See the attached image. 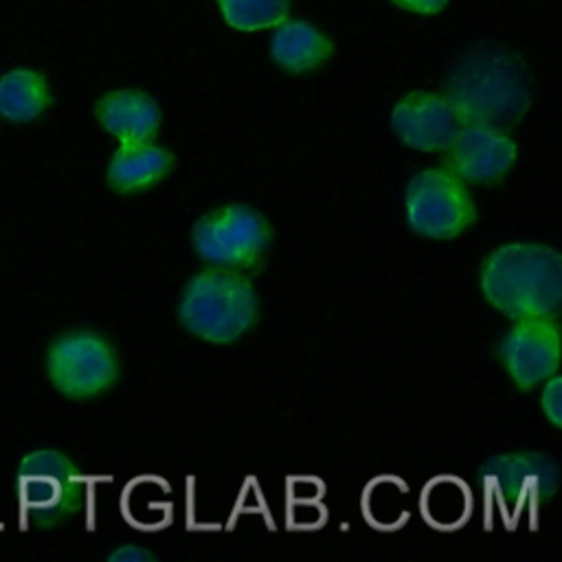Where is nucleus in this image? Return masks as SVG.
<instances>
[{
    "label": "nucleus",
    "instance_id": "nucleus-1",
    "mask_svg": "<svg viewBox=\"0 0 562 562\" xmlns=\"http://www.w3.org/2000/svg\"><path fill=\"white\" fill-rule=\"evenodd\" d=\"M446 101L468 125L512 127L529 108L525 66L512 53L470 50L450 72Z\"/></svg>",
    "mask_w": 562,
    "mask_h": 562
},
{
    "label": "nucleus",
    "instance_id": "nucleus-2",
    "mask_svg": "<svg viewBox=\"0 0 562 562\" xmlns=\"http://www.w3.org/2000/svg\"><path fill=\"white\" fill-rule=\"evenodd\" d=\"M487 301L512 318L551 316L562 299V259L540 244H509L490 255L483 268Z\"/></svg>",
    "mask_w": 562,
    "mask_h": 562
},
{
    "label": "nucleus",
    "instance_id": "nucleus-3",
    "mask_svg": "<svg viewBox=\"0 0 562 562\" xmlns=\"http://www.w3.org/2000/svg\"><path fill=\"white\" fill-rule=\"evenodd\" d=\"M257 310V294L244 277L228 268H211L189 281L180 321L198 338L231 342L252 327Z\"/></svg>",
    "mask_w": 562,
    "mask_h": 562
},
{
    "label": "nucleus",
    "instance_id": "nucleus-4",
    "mask_svg": "<svg viewBox=\"0 0 562 562\" xmlns=\"http://www.w3.org/2000/svg\"><path fill=\"white\" fill-rule=\"evenodd\" d=\"M406 217L417 233L446 239L472 224L474 204L461 178L446 169H428L408 182Z\"/></svg>",
    "mask_w": 562,
    "mask_h": 562
},
{
    "label": "nucleus",
    "instance_id": "nucleus-5",
    "mask_svg": "<svg viewBox=\"0 0 562 562\" xmlns=\"http://www.w3.org/2000/svg\"><path fill=\"white\" fill-rule=\"evenodd\" d=\"M263 217L241 204L206 213L193 228V244L202 259L215 268H244L255 263L268 246Z\"/></svg>",
    "mask_w": 562,
    "mask_h": 562
},
{
    "label": "nucleus",
    "instance_id": "nucleus-6",
    "mask_svg": "<svg viewBox=\"0 0 562 562\" xmlns=\"http://www.w3.org/2000/svg\"><path fill=\"white\" fill-rule=\"evenodd\" d=\"M48 375L70 397H90L108 389L116 375L110 345L90 331H72L48 351Z\"/></svg>",
    "mask_w": 562,
    "mask_h": 562
},
{
    "label": "nucleus",
    "instance_id": "nucleus-7",
    "mask_svg": "<svg viewBox=\"0 0 562 562\" xmlns=\"http://www.w3.org/2000/svg\"><path fill=\"white\" fill-rule=\"evenodd\" d=\"M505 367L518 386L529 389L547 380L560 358L558 327L549 316L522 318L503 340Z\"/></svg>",
    "mask_w": 562,
    "mask_h": 562
},
{
    "label": "nucleus",
    "instance_id": "nucleus-8",
    "mask_svg": "<svg viewBox=\"0 0 562 562\" xmlns=\"http://www.w3.org/2000/svg\"><path fill=\"white\" fill-rule=\"evenodd\" d=\"M395 134L411 147L435 151L448 149L459 132V116L452 105L430 92H413L404 97L391 116Z\"/></svg>",
    "mask_w": 562,
    "mask_h": 562
},
{
    "label": "nucleus",
    "instance_id": "nucleus-9",
    "mask_svg": "<svg viewBox=\"0 0 562 562\" xmlns=\"http://www.w3.org/2000/svg\"><path fill=\"white\" fill-rule=\"evenodd\" d=\"M448 149L452 173L472 182L496 180L509 171L516 160V147L501 130L479 125L459 130Z\"/></svg>",
    "mask_w": 562,
    "mask_h": 562
},
{
    "label": "nucleus",
    "instance_id": "nucleus-10",
    "mask_svg": "<svg viewBox=\"0 0 562 562\" xmlns=\"http://www.w3.org/2000/svg\"><path fill=\"white\" fill-rule=\"evenodd\" d=\"M20 476L24 483V501L33 514L55 518L70 507L72 485L81 481L72 463L55 450H40L22 461Z\"/></svg>",
    "mask_w": 562,
    "mask_h": 562
},
{
    "label": "nucleus",
    "instance_id": "nucleus-11",
    "mask_svg": "<svg viewBox=\"0 0 562 562\" xmlns=\"http://www.w3.org/2000/svg\"><path fill=\"white\" fill-rule=\"evenodd\" d=\"M101 125L123 140H151L160 123L156 101L143 92L114 90L97 103Z\"/></svg>",
    "mask_w": 562,
    "mask_h": 562
},
{
    "label": "nucleus",
    "instance_id": "nucleus-12",
    "mask_svg": "<svg viewBox=\"0 0 562 562\" xmlns=\"http://www.w3.org/2000/svg\"><path fill=\"white\" fill-rule=\"evenodd\" d=\"M171 167V154L149 140H123L112 156L108 178L119 191H138L158 182Z\"/></svg>",
    "mask_w": 562,
    "mask_h": 562
},
{
    "label": "nucleus",
    "instance_id": "nucleus-13",
    "mask_svg": "<svg viewBox=\"0 0 562 562\" xmlns=\"http://www.w3.org/2000/svg\"><path fill=\"white\" fill-rule=\"evenodd\" d=\"M272 57L292 72L321 66L331 55V42L307 22H283L270 42Z\"/></svg>",
    "mask_w": 562,
    "mask_h": 562
},
{
    "label": "nucleus",
    "instance_id": "nucleus-14",
    "mask_svg": "<svg viewBox=\"0 0 562 562\" xmlns=\"http://www.w3.org/2000/svg\"><path fill=\"white\" fill-rule=\"evenodd\" d=\"M419 507L432 529H459L472 514V492L461 479L443 474L426 485Z\"/></svg>",
    "mask_w": 562,
    "mask_h": 562
},
{
    "label": "nucleus",
    "instance_id": "nucleus-15",
    "mask_svg": "<svg viewBox=\"0 0 562 562\" xmlns=\"http://www.w3.org/2000/svg\"><path fill=\"white\" fill-rule=\"evenodd\" d=\"M169 487L158 476H140L123 492V516L136 529H162L173 514Z\"/></svg>",
    "mask_w": 562,
    "mask_h": 562
},
{
    "label": "nucleus",
    "instance_id": "nucleus-16",
    "mask_svg": "<svg viewBox=\"0 0 562 562\" xmlns=\"http://www.w3.org/2000/svg\"><path fill=\"white\" fill-rule=\"evenodd\" d=\"M48 103V90L42 75L33 70H9L0 77V116L22 123L35 119Z\"/></svg>",
    "mask_w": 562,
    "mask_h": 562
},
{
    "label": "nucleus",
    "instance_id": "nucleus-17",
    "mask_svg": "<svg viewBox=\"0 0 562 562\" xmlns=\"http://www.w3.org/2000/svg\"><path fill=\"white\" fill-rule=\"evenodd\" d=\"M411 512V494L397 476H375L364 490V514L375 529H397Z\"/></svg>",
    "mask_w": 562,
    "mask_h": 562
},
{
    "label": "nucleus",
    "instance_id": "nucleus-18",
    "mask_svg": "<svg viewBox=\"0 0 562 562\" xmlns=\"http://www.w3.org/2000/svg\"><path fill=\"white\" fill-rule=\"evenodd\" d=\"M226 22L239 31H261L281 24L288 0H217Z\"/></svg>",
    "mask_w": 562,
    "mask_h": 562
},
{
    "label": "nucleus",
    "instance_id": "nucleus-19",
    "mask_svg": "<svg viewBox=\"0 0 562 562\" xmlns=\"http://www.w3.org/2000/svg\"><path fill=\"white\" fill-rule=\"evenodd\" d=\"M294 481L299 487L285 494L290 501L285 509L290 529H316L325 514V505L321 501L323 487L314 476H296Z\"/></svg>",
    "mask_w": 562,
    "mask_h": 562
},
{
    "label": "nucleus",
    "instance_id": "nucleus-20",
    "mask_svg": "<svg viewBox=\"0 0 562 562\" xmlns=\"http://www.w3.org/2000/svg\"><path fill=\"white\" fill-rule=\"evenodd\" d=\"M560 378H551L544 386V393H542V411L544 415L549 417V422L553 426H560Z\"/></svg>",
    "mask_w": 562,
    "mask_h": 562
},
{
    "label": "nucleus",
    "instance_id": "nucleus-21",
    "mask_svg": "<svg viewBox=\"0 0 562 562\" xmlns=\"http://www.w3.org/2000/svg\"><path fill=\"white\" fill-rule=\"evenodd\" d=\"M397 7L415 13H437L446 7L448 0H393Z\"/></svg>",
    "mask_w": 562,
    "mask_h": 562
},
{
    "label": "nucleus",
    "instance_id": "nucleus-22",
    "mask_svg": "<svg viewBox=\"0 0 562 562\" xmlns=\"http://www.w3.org/2000/svg\"><path fill=\"white\" fill-rule=\"evenodd\" d=\"M110 560H116V562H140V560H151V553L138 544H125L121 549H116Z\"/></svg>",
    "mask_w": 562,
    "mask_h": 562
}]
</instances>
